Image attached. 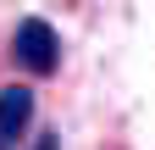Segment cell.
<instances>
[{"label": "cell", "instance_id": "cell-1", "mask_svg": "<svg viewBox=\"0 0 155 150\" xmlns=\"http://www.w3.org/2000/svg\"><path fill=\"white\" fill-rule=\"evenodd\" d=\"M11 61L28 72V78H50L61 67V33H55L45 17H22L11 28Z\"/></svg>", "mask_w": 155, "mask_h": 150}, {"label": "cell", "instance_id": "cell-2", "mask_svg": "<svg viewBox=\"0 0 155 150\" xmlns=\"http://www.w3.org/2000/svg\"><path fill=\"white\" fill-rule=\"evenodd\" d=\"M33 89L28 84H0V150H22V134L33 128Z\"/></svg>", "mask_w": 155, "mask_h": 150}, {"label": "cell", "instance_id": "cell-3", "mask_svg": "<svg viewBox=\"0 0 155 150\" xmlns=\"http://www.w3.org/2000/svg\"><path fill=\"white\" fill-rule=\"evenodd\" d=\"M33 150H61V134H39V145Z\"/></svg>", "mask_w": 155, "mask_h": 150}]
</instances>
